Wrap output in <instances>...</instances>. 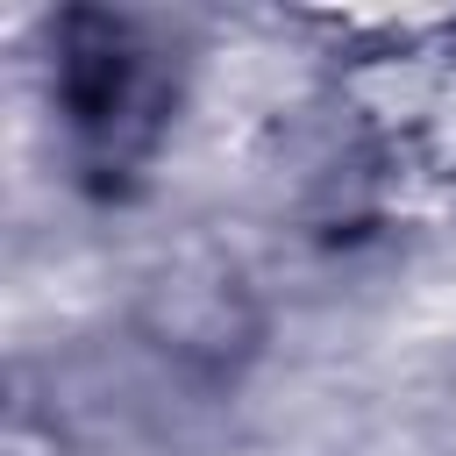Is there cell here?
<instances>
[{
    "instance_id": "6da1fadb",
    "label": "cell",
    "mask_w": 456,
    "mask_h": 456,
    "mask_svg": "<svg viewBox=\"0 0 456 456\" xmlns=\"http://www.w3.org/2000/svg\"><path fill=\"white\" fill-rule=\"evenodd\" d=\"M64 107L78 121L86 142H100L107 157H128L164 107V78L157 57L135 43L128 21L114 14H78L64 36Z\"/></svg>"
}]
</instances>
